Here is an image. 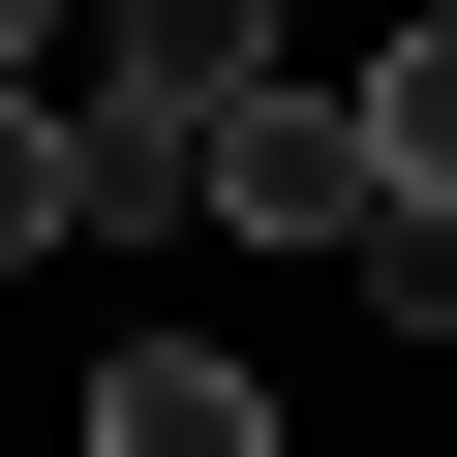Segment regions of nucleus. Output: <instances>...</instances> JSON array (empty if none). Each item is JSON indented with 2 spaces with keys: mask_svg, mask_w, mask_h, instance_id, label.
<instances>
[{
  "mask_svg": "<svg viewBox=\"0 0 457 457\" xmlns=\"http://www.w3.org/2000/svg\"><path fill=\"white\" fill-rule=\"evenodd\" d=\"M183 213H245V245H366V213H396V183H366V92H305V62H275L245 122H213V183H183Z\"/></svg>",
  "mask_w": 457,
  "mask_h": 457,
  "instance_id": "2",
  "label": "nucleus"
},
{
  "mask_svg": "<svg viewBox=\"0 0 457 457\" xmlns=\"http://www.w3.org/2000/svg\"><path fill=\"white\" fill-rule=\"evenodd\" d=\"M62 245H92V122H62V92H0V275H62Z\"/></svg>",
  "mask_w": 457,
  "mask_h": 457,
  "instance_id": "4",
  "label": "nucleus"
},
{
  "mask_svg": "<svg viewBox=\"0 0 457 457\" xmlns=\"http://www.w3.org/2000/svg\"><path fill=\"white\" fill-rule=\"evenodd\" d=\"M0 92H62V0H0Z\"/></svg>",
  "mask_w": 457,
  "mask_h": 457,
  "instance_id": "7",
  "label": "nucleus"
},
{
  "mask_svg": "<svg viewBox=\"0 0 457 457\" xmlns=\"http://www.w3.org/2000/svg\"><path fill=\"white\" fill-rule=\"evenodd\" d=\"M366 305H396V336L457 366V213H366Z\"/></svg>",
  "mask_w": 457,
  "mask_h": 457,
  "instance_id": "6",
  "label": "nucleus"
},
{
  "mask_svg": "<svg viewBox=\"0 0 457 457\" xmlns=\"http://www.w3.org/2000/svg\"><path fill=\"white\" fill-rule=\"evenodd\" d=\"M245 92H275V0H92V92H62L92 122V213H183Z\"/></svg>",
  "mask_w": 457,
  "mask_h": 457,
  "instance_id": "1",
  "label": "nucleus"
},
{
  "mask_svg": "<svg viewBox=\"0 0 457 457\" xmlns=\"http://www.w3.org/2000/svg\"><path fill=\"white\" fill-rule=\"evenodd\" d=\"M366 183H396V213H457V31H396V62H366Z\"/></svg>",
  "mask_w": 457,
  "mask_h": 457,
  "instance_id": "5",
  "label": "nucleus"
},
{
  "mask_svg": "<svg viewBox=\"0 0 457 457\" xmlns=\"http://www.w3.org/2000/svg\"><path fill=\"white\" fill-rule=\"evenodd\" d=\"M92 457H275V366L245 336H122L92 366Z\"/></svg>",
  "mask_w": 457,
  "mask_h": 457,
  "instance_id": "3",
  "label": "nucleus"
}]
</instances>
